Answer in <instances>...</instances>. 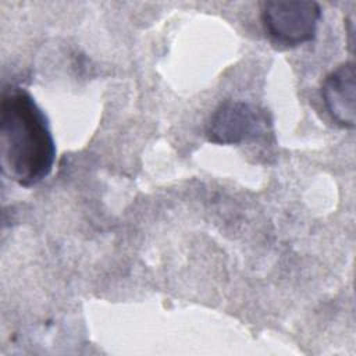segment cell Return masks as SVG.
<instances>
[{
	"label": "cell",
	"mask_w": 356,
	"mask_h": 356,
	"mask_svg": "<svg viewBox=\"0 0 356 356\" xmlns=\"http://www.w3.org/2000/svg\"><path fill=\"white\" fill-rule=\"evenodd\" d=\"M0 161L3 174L24 188L42 182L56 161L49 120L33 96L19 86L1 92Z\"/></svg>",
	"instance_id": "obj_1"
},
{
	"label": "cell",
	"mask_w": 356,
	"mask_h": 356,
	"mask_svg": "<svg viewBox=\"0 0 356 356\" xmlns=\"http://www.w3.org/2000/svg\"><path fill=\"white\" fill-rule=\"evenodd\" d=\"M260 18L273 40L285 46H299L316 36L321 8L310 0H271L263 3Z\"/></svg>",
	"instance_id": "obj_2"
},
{
	"label": "cell",
	"mask_w": 356,
	"mask_h": 356,
	"mask_svg": "<svg viewBox=\"0 0 356 356\" xmlns=\"http://www.w3.org/2000/svg\"><path fill=\"white\" fill-rule=\"evenodd\" d=\"M267 125L264 110L246 102L228 100L210 117L206 135L217 145H236L264 134Z\"/></svg>",
	"instance_id": "obj_3"
},
{
	"label": "cell",
	"mask_w": 356,
	"mask_h": 356,
	"mask_svg": "<svg viewBox=\"0 0 356 356\" xmlns=\"http://www.w3.org/2000/svg\"><path fill=\"white\" fill-rule=\"evenodd\" d=\"M321 97L327 113L335 124L353 129L356 124V71L348 61L332 70L321 86Z\"/></svg>",
	"instance_id": "obj_4"
}]
</instances>
